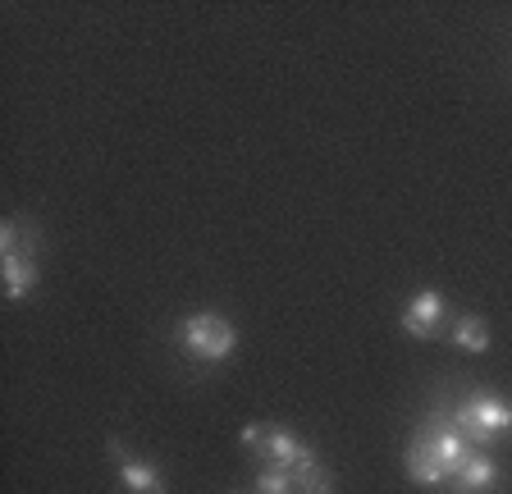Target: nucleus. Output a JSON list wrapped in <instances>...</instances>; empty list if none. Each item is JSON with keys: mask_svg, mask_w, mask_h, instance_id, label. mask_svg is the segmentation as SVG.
<instances>
[{"mask_svg": "<svg viewBox=\"0 0 512 494\" xmlns=\"http://www.w3.org/2000/svg\"><path fill=\"white\" fill-rule=\"evenodd\" d=\"M471 444L458 435L453 421H439V417H426L416 426L412 444H407V476L416 485H444L458 476V467L467 462Z\"/></svg>", "mask_w": 512, "mask_h": 494, "instance_id": "1", "label": "nucleus"}, {"mask_svg": "<svg viewBox=\"0 0 512 494\" xmlns=\"http://www.w3.org/2000/svg\"><path fill=\"white\" fill-rule=\"evenodd\" d=\"M37 247L42 238L32 234L28 220H5L0 225V270H5V298L23 302L32 293V284L42 280L37 275Z\"/></svg>", "mask_w": 512, "mask_h": 494, "instance_id": "2", "label": "nucleus"}, {"mask_svg": "<svg viewBox=\"0 0 512 494\" xmlns=\"http://www.w3.org/2000/svg\"><path fill=\"white\" fill-rule=\"evenodd\" d=\"M448 421L458 426V435L471 449H490L499 435L512 430V408L494 394H471L467 403H458V408L448 412Z\"/></svg>", "mask_w": 512, "mask_h": 494, "instance_id": "3", "label": "nucleus"}, {"mask_svg": "<svg viewBox=\"0 0 512 494\" xmlns=\"http://www.w3.org/2000/svg\"><path fill=\"white\" fill-rule=\"evenodd\" d=\"M174 339H179V348L188 357H197V362H224V357L238 348V330L215 312H197V316H188V321H179Z\"/></svg>", "mask_w": 512, "mask_h": 494, "instance_id": "4", "label": "nucleus"}, {"mask_svg": "<svg viewBox=\"0 0 512 494\" xmlns=\"http://www.w3.org/2000/svg\"><path fill=\"white\" fill-rule=\"evenodd\" d=\"M256 458H266V467H279V472H298V467H307L316 453H311V444H302L298 435H288V430L279 426H266L261 430V444H256Z\"/></svg>", "mask_w": 512, "mask_h": 494, "instance_id": "5", "label": "nucleus"}, {"mask_svg": "<svg viewBox=\"0 0 512 494\" xmlns=\"http://www.w3.org/2000/svg\"><path fill=\"white\" fill-rule=\"evenodd\" d=\"M403 330L412 334V339H435V334L444 330V298H439L435 289H421L412 302H407Z\"/></svg>", "mask_w": 512, "mask_h": 494, "instance_id": "6", "label": "nucleus"}, {"mask_svg": "<svg viewBox=\"0 0 512 494\" xmlns=\"http://www.w3.org/2000/svg\"><path fill=\"white\" fill-rule=\"evenodd\" d=\"M110 453L119 458V485H124V494H165V476L151 462L128 458L124 444H110Z\"/></svg>", "mask_w": 512, "mask_h": 494, "instance_id": "7", "label": "nucleus"}, {"mask_svg": "<svg viewBox=\"0 0 512 494\" xmlns=\"http://www.w3.org/2000/svg\"><path fill=\"white\" fill-rule=\"evenodd\" d=\"M499 481V467H494V458L485 449H471L467 453V462L458 467V476H453V490L458 494H480V490H490V485Z\"/></svg>", "mask_w": 512, "mask_h": 494, "instance_id": "8", "label": "nucleus"}, {"mask_svg": "<svg viewBox=\"0 0 512 494\" xmlns=\"http://www.w3.org/2000/svg\"><path fill=\"white\" fill-rule=\"evenodd\" d=\"M453 344H458L462 353H485V348H490V330H485V321H476V316H458V321H453Z\"/></svg>", "mask_w": 512, "mask_h": 494, "instance_id": "9", "label": "nucleus"}, {"mask_svg": "<svg viewBox=\"0 0 512 494\" xmlns=\"http://www.w3.org/2000/svg\"><path fill=\"white\" fill-rule=\"evenodd\" d=\"M293 481H298V494H334L330 472H325L316 458H311L307 467H298V472H293Z\"/></svg>", "mask_w": 512, "mask_h": 494, "instance_id": "10", "label": "nucleus"}, {"mask_svg": "<svg viewBox=\"0 0 512 494\" xmlns=\"http://www.w3.org/2000/svg\"><path fill=\"white\" fill-rule=\"evenodd\" d=\"M256 494H298V481H293V472L261 467V472H256Z\"/></svg>", "mask_w": 512, "mask_h": 494, "instance_id": "11", "label": "nucleus"}]
</instances>
